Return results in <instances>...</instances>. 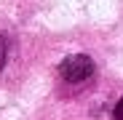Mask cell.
<instances>
[{
	"label": "cell",
	"mask_w": 123,
	"mask_h": 120,
	"mask_svg": "<svg viewBox=\"0 0 123 120\" xmlns=\"http://www.w3.org/2000/svg\"><path fill=\"white\" fill-rule=\"evenodd\" d=\"M59 75L67 80V83H83V80H88L94 75V59L86 56V53H72L67 56L64 62L59 64Z\"/></svg>",
	"instance_id": "obj_1"
},
{
	"label": "cell",
	"mask_w": 123,
	"mask_h": 120,
	"mask_svg": "<svg viewBox=\"0 0 123 120\" xmlns=\"http://www.w3.org/2000/svg\"><path fill=\"white\" fill-rule=\"evenodd\" d=\"M6 53H8V37L0 35V69H3V64H6Z\"/></svg>",
	"instance_id": "obj_2"
},
{
	"label": "cell",
	"mask_w": 123,
	"mask_h": 120,
	"mask_svg": "<svg viewBox=\"0 0 123 120\" xmlns=\"http://www.w3.org/2000/svg\"><path fill=\"white\" fill-rule=\"evenodd\" d=\"M112 120H123V96H120V102H118L115 109H112Z\"/></svg>",
	"instance_id": "obj_3"
}]
</instances>
